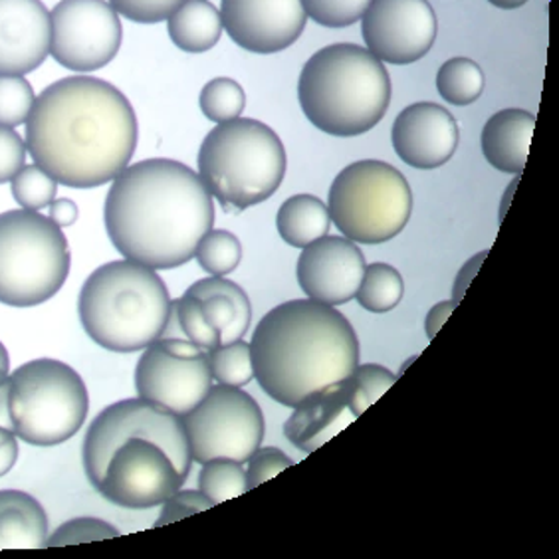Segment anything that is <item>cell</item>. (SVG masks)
<instances>
[{"label": "cell", "instance_id": "5bb4252c", "mask_svg": "<svg viewBox=\"0 0 559 559\" xmlns=\"http://www.w3.org/2000/svg\"><path fill=\"white\" fill-rule=\"evenodd\" d=\"M437 28L429 0H371L361 16L367 50L383 64L407 66L425 58Z\"/></svg>", "mask_w": 559, "mask_h": 559}, {"label": "cell", "instance_id": "277c9868", "mask_svg": "<svg viewBox=\"0 0 559 559\" xmlns=\"http://www.w3.org/2000/svg\"><path fill=\"white\" fill-rule=\"evenodd\" d=\"M298 99L308 121L334 138L373 130L391 104L385 64L357 44H332L301 68Z\"/></svg>", "mask_w": 559, "mask_h": 559}, {"label": "cell", "instance_id": "8fae6325", "mask_svg": "<svg viewBox=\"0 0 559 559\" xmlns=\"http://www.w3.org/2000/svg\"><path fill=\"white\" fill-rule=\"evenodd\" d=\"M397 376L385 367L367 364L294 407L284 425L286 439L300 451L316 452L359 419L395 385Z\"/></svg>", "mask_w": 559, "mask_h": 559}, {"label": "cell", "instance_id": "cb8c5ba5", "mask_svg": "<svg viewBox=\"0 0 559 559\" xmlns=\"http://www.w3.org/2000/svg\"><path fill=\"white\" fill-rule=\"evenodd\" d=\"M162 337H185L206 354L221 345V335L209 322L203 304L187 292L179 300L171 301V316Z\"/></svg>", "mask_w": 559, "mask_h": 559}, {"label": "cell", "instance_id": "30bf717a", "mask_svg": "<svg viewBox=\"0 0 559 559\" xmlns=\"http://www.w3.org/2000/svg\"><path fill=\"white\" fill-rule=\"evenodd\" d=\"M183 419L194 463L216 459L247 463L264 439V415L242 388L216 383Z\"/></svg>", "mask_w": 559, "mask_h": 559}, {"label": "cell", "instance_id": "836d02e7", "mask_svg": "<svg viewBox=\"0 0 559 559\" xmlns=\"http://www.w3.org/2000/svg\"><path fill=\"white\" fill-rule=\"evenodd\" d=\"M118 527L111 526L99 518H74L58 527L52 536H48L46 548H62V546H78L87 542L118 538Z\"/></svg>", "mask_w": 559, "mask_h": 559}, {"label": "cell", "instance_id": "d4e9b609", "mask_svg": "<svg viewBox=\"0 0 559 559\" xmlns=\"http://www.w3.org/2000/svg\"><path fill=\"white\" fill-rule=\"evenodd\" d=\"M403 294L405 282L399 270L385 262H373L367 264L355 298L367 312L385 313L397 308Z\"/></svg>", "mask_w": 559, "mask_h": 559}, {"label": "cell", "instance_id": "6da1fadb", "mask_svg": "<svg viewBox=\"0 0 559 559\" xmlns=\"http://www.w3.org/2000/svg\"><path fill=\"white\" fill-rule=\"evenodd\" d=\"M138 140V116L128 96L106 80L68 75L36 96L24 143L58 183L96 189L130 165Z\"/></svg>", "mask_w": 559, "mask_h": 559}, {"label": "cell", "instance_id": "9c48e42d", "mask_svg": "<svg viewBox=\"0 0 559 559\" xmlns=\"http://www.w3.org/2000/svg\"><path fill=\"white\" fill-rule=\"evenodd\" d=\"M328 211L345 238L359 245H381L409 223L413 191L397 167L377 159L355 162L335 177Z\"/></svg>", "mask_w": 559, "mask_h": 559}, {"label": "cell", "instance_id": "603a6c76", "mask_svg": "<svg viewBox=\"0 0 559 559\" xmlns=\"http://www.w3.org/2000/svg\"><path fill=\"white\" fill-rule=\"evenodd\" d=\"M276 226L284 242L301 250L330 233L332 218L322 199L313 194H294L280 206Z\"/></svg>", "mask_w": 559, "mask_h": 559}, {"label": "cell", "instance_id": "7bdbcfd3", "mask_svg": "<svg viewBox=\"0 0 559 559\" xmlns=\"http://www.w3.org/2000/svg\"><path fill=\"white\" fill-rule=\"evenodd\" d=\"M0 427L14 432L12 425L11 411H9V379L0 385Z\"/></svg>", "mask_w": 559, "mask_h": 559}, {"label": "cell", "instance_id": "8d00e7d4", "mask_svg": "<svg viewBox=\"0 0 559 559\" xmlns=\"http://www.w3.org/2000/svg\"><path fill=\"white\" fill-rule=\"evenodd\" d=\"M215 508V504L206 498L201 490H177L163 502V512L155 527L167 526L173 522H179L183 518L194 516L199 512H205Z\"/></svg>", "mask_w": 559, "mask_h": 559}, {"label": "cell", "instance_id": "52a82bcc", "mask_svg": "<svg viewBox=\"0 0 559 559\" xmlns=\"http://www.w3.org/2000/svg\"><path fill=\"white\" fill-rule=\"evenodd\" d=\"M60 226L38 211L0 213V304L33 308L56 296L70 274Z\"/></svg>", "mask_w": 559, "mask_h": 559}, {"label": "cell", "instance_id": "83f0119b", "mask_svg": "<svg viewBox=\"0 0 559 559\" xmlns=\"http://www.w3.org/2000/svg\"><path fill=\"white\" fill-rule=\"evenodd\" d=\"M199 266L211 276H226L235 272L242 260V245L228 230H209L194 250Z\"/></svg>", "mask_w": 559, "mask_h": 559}, {"label": "cell", "instance_id": "5b68a950", "mask_svg": "<svg viewBox=\"0 0 559 559\" xmlns=\"http://www.w3.org/2000/svg\"><path fill=\"white\" fill-rule=\"evenodd\" d=\"M171 301L155 270L133 260H114L87 276L78 312L92 342L116 354H135L162 337Z\"/></svg>", "mask_w": 559, "mask_h": 559}, {"label": "cell", "instance_id": "f1b7e54d", "mask_svg": "<svg viewBox=\"0 0 559 559\" xmlns=\"http://www.w3.org/2000/svg\"><path fill=\"white\" fill-rule=\"evenodd\" d=\"M199 106L206 119H211L215 123H226V121H233L242 116L245 106H247V94L235 80L215 78V80L206 82L201 90Z\"/></svg>", "mask_w": 559, "mask_h": 559}, {"label": "cell", "instance_id": "ab89813d", "mask_svg": "<svg viewBox=\"0 0 559 559\" xmlns=\"http://www.w3.org/2000/svg\"><path fill=\"white\" fill-rule=\"evenodd\" d=\"M19 461V437L0 427V478L7 476Z\"/></svg>", "mask_w": 559, "mask_h": 559}, {"label": "cell", "instance_id": "7c38bea8", "mask_svg": "<svg viewBox=\"0 0 559 559\" xmlns=\"http://www.w3.org/2000/svg\"><path fill=\"white\" fill-rule=\"evenodd\" d=\"M211 388L209 354L185 337H159L143 349L135 367L138 395L179 417L193 411Z\"/></svg>", "mask_w": 559, "mask_h": 559}, {"label": "cell", "instance_id": "bcb514c9", "mask_svg": "<svg viewBox=\"0 0 559 559\" xmlns=\"http://www.w3.org/2000/svg\"><path fill=\"white\" fill-rule=\"evenodd\" d=\"M516 185H518V179H514V181H512V185H510V187H508V189H506V191H508V193L504 194V201H502V211H500V218H502V216H504L506 209H508V201H510V197H512V193H514V189H516Z\"/></svg>", "mask_w": 559, "mask_h": 559}, {"label": "cell", "instance_id": "7402d4cb", "mask_svg": "<svg viewBox=\"0 0 559 559\" xmlns=\"http://www.w3.org/2000/svg\"><path fill=\"white\" fill-rule=\"evenodd\" d=\"M223 31L221 11L211 0H185L167 19L171 43L189 55H203L215 48Z\"/></svg>", "mask_w": 559, "mask_h": 559}, {"label": "cell", "instance_id": "ffe728a7", "mask_svg": "<svg viewBox=\"0 0 559 559\" xmlns=\"http://www.w3.org/2000/svg\"><path fill=\"white\" fill-rule=\"evenodd\" d=\"M187 294L203 304L209 322L221 335V345L233 344L245 337L252 323V306L247 292L237 282L225 276L197 280L187 288Z\"/></svg>", "mask_w": 559, "mask_h": 559}, {"label": "cell", "instance_id": "60d3db41", "mask_svg": "<svg viewBox=\"0 0 559 559\" xmlns=\"http://www.w3.org/2000/svg\"><path fill=\"white\" fill-rule=\"evenodd\" d=\"M456 306H459V301L444 300L430 308L429 313H427V320H425V332H427L429 340L437 337V334L441 332L442 325L447 323L452 312L456 310Z\"/></svg>", "mask_w": 559, "mask_h": 559}, {"label": "cell", "instance_id": "f6af8a7d", "mask_svg": "<svg viewBox=\"0 0 559 559\" xmlns=\"http://www.w3.org/2000/svg\"><path fill=\"white\" fill-rule=\"evenodd\" d=\"M9 367H11V357H9V352H7L4 344L0 342V369L9 373Z\"/></svg>", "mask_w": 559, "mask_h": 559}, {"label": "cell", "instance_id": "b9f144b4", "mask_svg": "<svg viewBox=\"0 0 559 559\" xmlns=\"http://www.w3.org/2000/svg\"><path fill=\"white\" fill-rule=\"evenodd\" d=\"M78 216H80V211L72 199H55L48 206V218L60 228L74 225Z\"/></svg>", "mask_w": 559, "mask_h": 559}, {"label": "cell", "instance_id": "4dcf8cb0", "mask_svg": "<svg viewBox=\"0 0 559 559\" xmlns=\"http://www.w3.org/2000/svg\"><path fill=\"white\" fill-rule=\"evenodd\" d=\"M14 201L26 211H43L55 201L58 181L40 165H24L11 181Z\"/></svg>", "mask_w": 559, "mask_h": 559}, {"label": "cell", "instance_id": "74e56055", "mask_svg": "<svg viewBox=\"0 0 559 559\" xmlns=\"http://www.w3.org/2000/svg\"><path fill=\"white\" fill-rule=\"evenodd\" d=\"M26 162V143L12 128L0 126V185L11 183Z\"/></svg>", "mask_w": 559, "mask_h": 559}, {"label": "cell", "instance_id": "4fadbf2b", "mask_svg": "<svg viewBox=\"0 0 559 559\" xmlns=\"http://www.w3.org/2000/svg\"><path fill=\"white\" fill-rule=\"evenodd\" d=\"M50 21V56L66 70L96 72L118 56L123 26L108 0H60Z\"/></svg>", "mask_w": 559, "mask_h": 559}, {"label": "cell", "instance_id": "d6986e66", "mask_svg": "<svg viewBox=\"0 0 559 559\" xmlns=\"http://www.w3.org/2000/svg\"><path fill=\"white\" fill-rule=\"evenodd\" d=\"M536 130V116L526 109H502L486 121L480 145L486 162L495 169L520 175L526 167L530 145Z\"/></svg>", "mask_w": 559, "mask_h": 559}, {"label": "cell", "instance_id": "ac0fdd59", "mask_svg": "<svg viewBox=\"0 0 559 559\" xmlns=\"http://www.w3.org/2000/svg\"><path fill=\"white\" fill-rule=\"evenodd\" d=\"M52 21L43 0H0V75H26L50 55Z\"/></svg>", "mask_w": 559, "mask_h": 559}, {"label": "cell", "instance_id": "f35d334b", "mask_svg": "<svg viewBox=\"0 0 559 559\" xmlns=\"http://www.w3.org/2000/svg\"><path fill=\"white\" fill-rule=\"evenodd\" d=\"M486 254H488V250H485V252H480V254H476L473 259L464 262V266L459 270L456 280H454V286H452V300L459 301V304L463 301L464 294H466V290L471 288L474 276L478 274V270H480L483 262L486 260Z\"/></svg>", "mask_w": 559, "mask_h": 559}, {"label": "cell", "instance_id": "8992f818", "mask_svg": "<svg viewBox=\"0 0 559 559\" xmlns=\"http://www.w3.org/2000/svg\"><path fill=\"white\" fill-rule=\"evenodd\" d=\"M199 177L228 211L269 201L286 177L288 157L276 131L259 119L216 123L199 150Z\"/></svg>", "mask_w": 559, "mask_h": 559}, {"label": "cell", "instance_id": "7a4b0ae2", "mask_svg": "<svg viewBox=\"0 0 559 559\" xmlns=\"http://www.w3.org/2000/svg\"><path fill=\"white\" fill-rule=\"evenodd\" d=\"M104 221L123 259L179 269L215 225V205L199 173L175 159H143L114 179Z\"/></svg>", "mask_w": 559, "mask_h": 559}, {"label": "cell", "instance_id": "484cf974", "mask_svg": "<svg viewBox=\"0 0 559 559\" xmlns=\"http://www.w3.org/2000/svg\"><path fill=\"white\" fill-rule=\"evenodd\" d=\"M485 72L471 58H451L439 68L437 90L452 106H471L485 92Z\"/></svg>", "mask_w": 559, "mask_h": 559}, {"label": "cell", "instance_id": "ba28073f", "mask_svg": "<svg viewBox=\"0 0 559 559\" xmlns=\"http://www.w3.org/2000/svg\"><path fill=\"white\" fill-rule=\"evenodd\" d=\"M90 397L74 367L43 357L9 376V411L14 435L34 447L70 441L86 423Z\"/></svg>", "mask_w": 559, "mask_h": 559}, {"label": "cell", "instance_id": "e0dca14e", "mask_svg": "<svg viewBox=\"0 0 559 559\" xmlns=\"http://www.w3.org/2000/svg\"><path fill=\"white\" fill-rule=\"evenodd\" d=\"M391 141L399 159L415 169H439L459 147V123L449 109L419 102L399 114Z\"/></svg>", "mask_w": 559, "mask_h": 559}, {"label": "cell", "instance_id": "e575fe53", "mask_svg": "<svg viewBox=\"0 0 559 559\" xmlns=\"http://www.w3.org/2000/svg\"><path fill=\"white\" fill-rule=\"evenodd\" d=\"M119 16L140 24L167 21L185 0H108Z\"/></svg>", "mask_w": 559, "mask_h": 559}, {"label": "cell", "instance_id": "f546056e", "mask_svg": "<svg viewBox=\"0 0 559 559\" xmlns=\"http://www.w3.org/2000/svg\"><path fill=\"white\" fill-rule=\"evenodd\" d=\"M209 367L216 383L245 388L254 379L250 344L238 340L233 344L218 345L209 352Z\"/></svg>", "mask_w": 559, "mask_h": 559}, {"label": "cell", "instance_id": "44dd1931", "mask_svg": "<svg viewBox=\"0 0 559 559\" xmlns=\"http://www.w3.org/2000/svg\"><path fill=\"white\" fill-rule=\"evenodd\" d=\"M48 542L43 504L22 490H0V549H40Z\"/></svg>", "mask_w": 559, "mask_h": 559}, {"label": "cell", "instance_id": "2e32d148", "mask_svg": "<svg viewBox=\"0 0 559 559\" xmlns=\"http://www.w3.org/2000/svg\"><path fill=\"white\" fill-rule=\"evenodd\" d=\"M366 266V257L354 240L325 235L301 248L296 274L310 300L335 308L354 300Z\"/></svg>", "mask_w": 559, "mask_h": 559}, {"label": "cell", "instance_id": "d590c367", "mask_svg": "<svg viewBox=\"0 0 559 559\" xmlns=\"http://www.w3.org/2000/svg\"><path fill=\"white\" fill-rule=\"evenodd\" d=\"M247 463L248 490L259 488L260 485L269 483L270 478H274L280 473H284L286 468L294 466L290 456L286 452L280 451V449H274V447L257 449Z\"/></svg>", "mask_w": 559, "mask_h": 559}, {"label": "cell", "instance_id": "7dc6e473", "mask_svg": "<svg viewBox=\"0 0 559 559\" xmlns=\"http://www.w3.org/2000/svg\"><path fill=\"white\" fill-rule=\"evenodd\" d=\"M7 379H9V373H7V371H2V369H0V385H2V383H4V381H7Z\"/></svg>", "mask_w": 559, "mask_h": 559}, {"label": "cell", "instance_id": "1f68e13d", "mask_svg": "<svg viewBox=\"0 0 559 559\" xmlns=\"http://www.w3.org/2000/svg\"><path fill=\"white\" fill-rule=\"evenodd\" d=\"M36 94L24 75H0V126L19 128L33 111Z\"/></svg>", "mask_w": 559, "mask_h": 559}, {"label": "cell", "instance_id": "d6a6232c", "mask_svg": "<svg viewBox=\"0 0 559 559\" xmlns=\"http://www.w3.org/2000/svg\"><path fill=\"white\" fill-rule=\"evenodd\" d=\"M371 0H301L308 19L325 28H345L361 21Z\"/></svg>", "mask_w": 559, "mask_h": 559}, {"label": "cell", "instance_id": "9a60e30c", "mask_svg": "<svg viewBox=\"0 0 559 559\" xmlns=\"http://www.w3.org/2000/svg\"><path fill=\"white\" fill-rule=\"evenodd\" d=\"M221 21L240 48L276 55L300 38L308 16L301 0H223Z\"/></svg>", "mask_w": 559, "mask_h": 559}, {"label": "cell", "instance_id": "3957f363", "mask_svg": "<svg viewBox=\"0 0 559 559\" xmlns=\"http://www.w3.org/2000/svg\"><path fill=\"white\" fill-rule=\"evenodd\" d=\"M250 355L262 391L284 407H298L359 366L354 325L334 306L290 300L260 320Z\"/></svg>", "mask_w": 559, "mask_h": 559}, {"label": "cell", "instance_id": "ee69618b", "mask_svg": "<svg viewBox=\"0 0 559 559\" xmlns=\"http://www.w3.org/2000/svg\"><path fill=\"white\" fill-rule=\"evenodd\" d=\"M492 7L496 9H502V11H514V9H520V7H524L527 0H488Z\"/></svg>", "mask_w": 559, "mask_h": 559}, {"label": "cell", "instance_id": "4316f807", "mask_svg": "<svg viewBox=\"0 0 559 559\" xmlns=\"http://www.w3.org/2000/svg\"><path fill=\"white\" fill-rule=\"evenodd\" d=\"M199 490L213 502L223 504L248 492L247 471L242 464L216 459L203 464L199 474Z\"/></svg>", "mask_w": 559, "mask_h": 559}]
</instances>
